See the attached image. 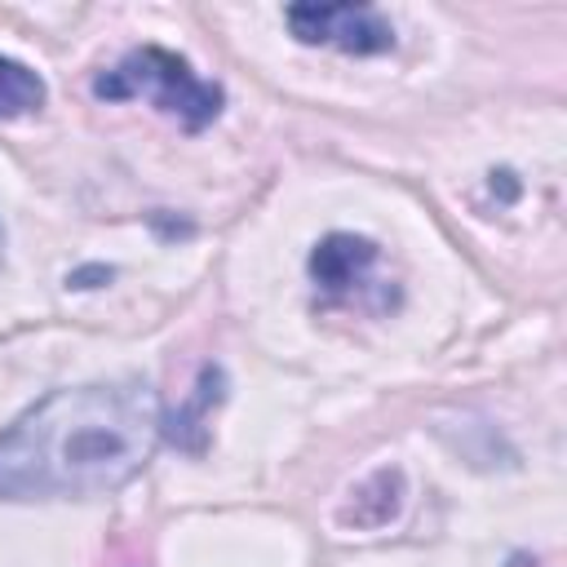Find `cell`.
<instances>
[{
    "label": "cell",
    "mask_w": 567,
    "mask_h": 567,
    "mask_svg": "<svg viewBox=\"0 0 567 567\" xmlns=\"http://www.w3.org/2000/svg\"><path fill=\"white\" fill-rule=\"evenodd\" d=\"M164 434L146 381H89L31 403L0 434V501H89L142 474Z\"/></svg>",
    "instance_id": "1"
},
{
    "label": "cell",
    "mask_w": 567,
    "mask_h": 567,
    "mask_svg": "<svg viewBox=\"0 0 567 567\" xmlns=\"http://www.w3.org/2000/svg\"><path fill=\"white\" fill-rule=\"evenodd\" d=\"M93 93L106 97V102L146 97L155 111L173 115L190 133L208 128L221 115V102H226L221 84L199 80L186 58H177L173 49H159V44H146V49L124 53L111 71H102L93 80Z\"/></svg>",
    "instance_id": "2"
},
{
    "label": "cell",
    "mask_w": 567,
    "mask_h": 567,
    "mask_svg": "<svg viewBox=\"0 0 567 567\" xmlns=\"http://www.w3.org/2000/svg\"><path fill=\"white\" fill-rule=\"evenodd\" d=\"M284 18L301 44H323L354 58L394 49V27L372 4H288Z\"/></svg>",
    "instance_id": "3"
},
{
    "label": "cell",
    "mask_w": 567,
    "mask_h": 567,
    "mask_svg": "<svg viewBox=\"0 0 567 567\" xmlns=\"http://www.w3.org/2000/svg\"><path fill=\"white\" fill-rule=\"evenodd\" d=\"M372 261H377V244L372 239L337 230V235H328V239L315 244L310 275H315V284L323 292H350L354 284H363V275L372 270Z\"/></svg>",
    "instance_id": "4"
},
{
    "label": "cell",
    "mask_w": 567,
    "mask_h": 567,
    "mask_svg": "<svg viewBox=\"0 0 567 567\" xmlns=\"http://www.w3.org/2000/svg\"><path fill=\"white\" fill-rule=\"evenodd\" d=\"M403 509V470H377L372 478H363L354 492H350V505L341 509V523L346 527H385L390 518H399Z\"/></svg>",
    "instance_id": "5"
},
{
    "label": "cell",
    "mask_w": 567,
    "mask_h": 567,
    "mask_svg": "<svg viewBox=\"0 0 567 567\" xmlns=\"http://www.w3.org/2000/svg\"><path fill=\"white\" fill-rule=\"evenodd\" d=\"M221 399H226V372H221L217 363H208V368L199 372V381H195L190 403H182V408L173 412L168 439H173L177 447H186V452H199V447H204V416H208V408H217Z\"/></svg>",
    "instance_id": "6"
},
{
    "label": "cell",
    "mask_w": 567,
    "mask_h": 567,
    "mask_svg": "<svg viewBox=\"0 0 567 567\" xmlns=\"http://www.w3.org/2000/svg\"><path fill=\"white\" fill-rule=\"evenodd\" d=\"M44 106V80L27 66L0 53V120H18Z\"/></svg>",
    "instance_id": "7"
},
{
    "label": "cell",
    "mask_w": 567,
    "mask_h": 567,
    "mask_svg": "<svg viewBox=\"0 0 567 567\" xmlns=\"http://www.w3.org/2000/svg\"><path fill=\"white\" fill-rule=\"evenodd\" d=\"M0 261H4V226H0Z\"/></svg>",
    "instance_id": "8"
}]
</instances>
